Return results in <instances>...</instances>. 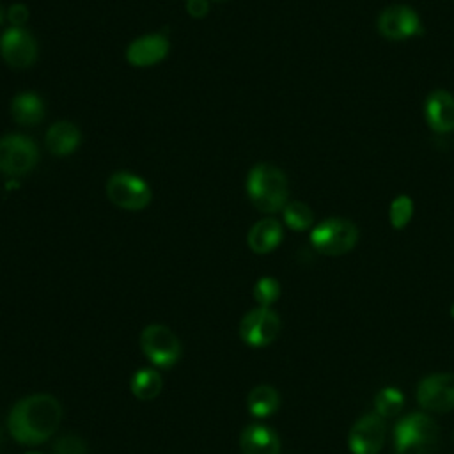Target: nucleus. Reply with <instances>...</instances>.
I'll return each mask as SVG.
<instances>
[{"label":"nucleus","mask_w":454,"mask_h":454,"mask_svg":"<svg viewBox=\"0 0 454 454\" xmlns=\"http://www.w3.org/2000/svg\"><path fill=\"white\" fill-rule=\"evenodd\" d=\"M62 406L50 394H32L20 399L7 419L11 436L23 445L46 442L60 426Z\"/></svg>","instance_id":"nucleus-1"},{"label":"nucleus","mask_w":454,"mask_h":454,"mask_svg":"<svg viewBox=\"0 0 454 454\" xmlns=\"http://www.w3.org/2000/svg\"><path fill=\"white\" fill-rule=\"evenodd\" d=\"M247 193L259 211H280L287 204L286 174L271 163H257L247 176Z\"/></svg>","instance_id":"nucleus-2"},{"label":"nucleus","mask_w":454,"mask_h":454,"mask_svg":"<svg viewBox=\"0 0 454 454\" xmlns=\"http://www.w3.org/2000/svg\"><path fill=\"white\" fill-rule=\"evenodd\" d=\"M356 239L358 229L346 218H328L310 234L312 247L325 255H342L356 245Z\"/></svg>","instance_id":"nucleus-3"},{"label":"nucleus","mask_w":454,"mask_h":454,"mask_svg":"<svg viewBox=\"0 0 454 454\" xmlns=\"http://www.w3.org/2000/svg\"><path fill=\"white\" fill-rule=\"evenodd\" d=\"M140 348L147 360L161 369L172 367L181 356L177 335L165 325H147L140 335Z\"/></svg>","instance_id":"nucleus-4"},{"label":"nucleus","mask_w":454,"mask_h":454,"mask_svg":"<svg viewBox=\"0 0 454 454\" xmlns=\"http://www.w3.org/2000/svg\"><path fill=\"white\" fill-rule=\"evenodd\" d=\"M106 197L121 209L140 211L151 200V188L131 172H115L106 181Z\"/></svg>","instance_id":"nucleus-5"},{"label":"nucleus","mask_w":454,"mask_h":454,"mask_svg":"<svg viewBox=\"0 0 454 454\" xmlns=\"http://www.w3.org/2000/svg\"><path fill=\"white\" fill-rule=\"evenodd\" d=\"M37 161L35 144L23 135H5L0 138V172L7 176L27 174Z\"/></svg>","instance_id":"nucleus-6"},{"label":"nucleus","mask_w":454,"mask_h":454,"mask_svg":"<svg viewBox=\"0 0 454 454\" xmlns=\"http://www.w3.org/2000/svg\"><path fill=\"white\" fill-rule=\"evenodd\" d=\"M280 332V317L270 307H257L247 312L239 323V337L245 344L262 348L271 344Z\"/></svg>","instance_id":"nucleus-7"},{"label":"nucleus","mask_w":454,"mask_h":454,"mask_svg":"<svg viewBox=\"0 0 454 454\" xmlns=\"http://www.w3.org/2000/svg\"><path fill=\"white\" fill-rule=\"evenodd\" d=\"M417 401L429 411H450L454 408V374L440 372L424 378L417 387Z\"/></svg>","instance_id":"nucleus-8"},{"label":"nucleus","mask_w":454,"mask_h":454,"mask_svg":"<svg viewBox=\"0 0 454 454\" xmlns=\"http://www.w3.org/2000/svg\"><path fill=\"white\" fill-rule=\"evenodd\" d=\"M378 30L392 41L410 39L422 32L417 12L408 5H390L378 18Z\"/></svg>","instance_id":"nucleus-9"},{"label":"nucleus","mask_w":454,"mask_h":454,"mask_svg":"<svg viewBox=\"0 0 454 454\" xmlns=\"http://www.w3.org/2000/svg\"><path fill=\"white\" fill-rule=\"evenodd\" d=\"M385 442V424L378 413L360 417L349 431V450L353 454H378Z\"/></svg>","instance_id":"nucleus-10"},{"label":"nucleus","mask_w":454,"mask_h":454,"mask_svg":"<svg viewBox=\"0 0 454 454\" xmlns=\"http://www.w3.org/2000/svg\"><path fill=\"white\" fill-rule=\"evenodd\" d=\"M0 53L9 66L28 67L37 57V44L25 28L11 27L0 37Z\"/></svg>","instance_id":"nucleus-11"},{"label":"nucleus","mask_w":454,"mask_h":454,"mask_svg":"<svg viewBox=\"0 0 454 454\" xmlns=\"http://www.w3.org/2000/svg\"><path fill=\"white\" fill-rule=\"evenodd\" d=\"M168 48L170 44L165 35L147 34L129 43L126 50V59L131 66H137V67L154 66L167 57Z\"/></svg>","instance_id":"nucleus-12"},{"label":"nucleus","mask_w":454,"mask_h":454,"mask_svg":"<svg viewBox=\"0 0 454 454\" xmlns=\"http://www.w3.org/2000/svg\"><path fill=\"white\" fill-rule=\"evenodd\" d=\"M426 121L436 133L454 129V96L447 90H433L424 103Z\"/></svg>","instance_id":"nucleus-13"},{"label":"nucleus","mask_w":454,"mask_h":454,"mask_svg":"<svg viewBox=\"0 0 454 454\" xmlns=\"http://www.w3.org/2000/svg\"><path fill=\"white\" fill-rule=\"evenodd\" d=\"M394 440H413L436 445L438 426L426 413H411L403 417L394 427Z\"/></svg>","instance_id":"nucleus-14"},{"label":"nucleus","mask_w":454,"mask_h":454,"mask_svg":"<svg viewBox=\"0 0 454 454\" xmlns=\"http://www.w3.org/2000/svg\"><path fill=\"white\" fill-rule=\"evenodd\" d=\"M239 447L243 454H278V434L264 424H248L239 436Z\"/></svg>","instance_id":"nucleus-15"},{"label":"nucleus","mask_w":454,"mask_h":454,"mask_svg":"<svg viewBox=\"0 0 454 454\" xmlns=\"http://www.w3.org/2000/svg\"><path fill=\"white\" fill-rule=\"evenodd\" d=\"M282 241V225L275 218H262L252 225L247 243L255 254H268Z\"/></svg>","instance_id":"nucleus-16"},{"label":"nucleus","mask_w":454,"mask_h":454,"mask_svg":"<svg viewBox=\"0 0 454 454\" xmlns=\"http://www.w3.org/2000/svg\"><path fill=\"white\" fill-rule=\"evenodd\" d=\"M80 144V129L69 121H57L46 133V147L55 156L71 154Z\"/></svg>","instance_id":"nucleus-17"},{"label":"nucleus","mask_w":454,"mask_h":454,"mask_svg":"<svg viewBox=\"0 0 454 454\" xmlns=\"http://www.w3.org/2000/svg\"><path fill=\"white\" fill-rule=\"evenodd\" d=\"M11 115L21 126L39 124L44 117L43 99L34 92H21L11 103Z\"/></svg>","instance_id":"nucleus-18"},{"label":"nucleus","mask_w":454,"mask_h":454,"mask_svg":"<svg viewBox=\"0 0 454 454\" xmlns=\"http://www.w3.org/2000/svg\"><path fill=\"white\" fill-rule=\"evenodd\" d=\"M278 392L270 385H257L248 392L247 406L254 417H270L278 410Z\"/></svg>","instance_id":"nucleus-19"},{"label":"nucleus","mask_w":454,"mask_h":454,"mask_svg":"<svg viewBox=\"0 0 454 454\" xmlns=\"http://www.w3.org/2000/svg\"><path fill=\"white\" fill-rule=\"evenodd\" d=\"M161 387H163V381H161L160 372L156 369H149V367L138 369L131 376V383H129L131 394L142 401L154 399L161 392Z\"/></svg>","instance_id":"nucleus-20"},{"label":"nucleus","mask_w":454,"mask_h":454,"mask_svg":"<svg viewBox=\"0 0 454 454\" xmlns=\"http://www.w3.org/2000/svg\"><path fill=\"white\" fill-rule=\"evenodd\" d=\"M404 406V395L401 390L387 387L380 390L374 397V410L380 417H392L397 415Z\"/></svg>","instance_id":"nucleus-21"},{"label":"nucleus","mask_w":454,"mask_h":454,"mask_svg":"<svg viewBox=\"0 0 454 454\" xmlns=\"http://www.w3.org/2000/svg\"><path fill=\"white\" fill-rule=\"evenodd\" d=\"M284 220L293 231H305L314 222L312 209L303 202H287L284 206Z\"/></svg>","instance_id":"nucleus-22"},{"label":"nucleus","mask_w":454,"mask_h":454,"mask_svg":"<svg viewBox=\"0 0 454 454\" xmlns=\"http://www.w3.org/2000/svg\"><path fill=\"white\" fill-rule=\"evenodd\" d=\"M390 223L394 229H403L413 216V200L408 195H399L390 204Z\"/></svg>","instance_id":"nucleus-23"},{"label":"nucleus","mask_w":454,"mask_h":454,"mask_svg":"<svg viewBox=\"0 0 454 454\" xmlns=\"http://www.w3.org/2000/svg\"><path fill=\"white\" fill-rule=\"evenodd\" d=\"M280 296V284L273 277H262L254 286V298L259 307H270Z\"/></svg>","instance_id":"nucleus-24"},{"label":"nucleus","mask_w":454,"mask_h":454,"mask_svg":"<svg viewBox=\"0 0 454 454\" xmlns=\"http://www.w3.org/2000/svg\"><path fill=\"white\" fill-rule=\"evenodd\" d=\"M53 452L55 454H87V445L82 438L73 436V434H66V436H60L55 442Z\"/></svg>","instance_id":"nucleus-25"},{"label":"nucleus","mask_w":454,"mask_h":454,"mask_svg":"<svg viewBox=\"0 0 454 454\" xmlns=\"http://www.w3.org/2000/svg\"><path fill=\"white\" fill-rule=\"evenodd\" d=\"M434 445L413 442V440H395V454H433Z\"/></svg>","instance_id":"nucleus-26"},{"label":"nucleus","mask_w":454,"mask_h":454,"mask_svg":"<svg viewBox=\"0 0 454 454\" xmlns=\"http://www.w3.org/2000/svg\"><path fill=\"white\" fill-rule=\"evenodd\" d=\"M7 18L12 23V27H21L28 20V9L23 4H14L7 11Z\"/></svg>","instance_id":"nucleus-27"},{"label":"nucleus","mask_w":454,"mask_h":454,"mask_svg":"<svg viewBox=\"0 0 454 454\" xmlns=\"http://www.w3.org/2000/svg\"><path fill=\"white\" fill-rule=\"evenodd\" d=\"M207 0H186V12L193 18H202L207 14Z\"/></svg>","instance_id":"nucleus-28"},{"label":"nucleus","mask_w":454,"mask_h":454,"mask_svg":"<svg viewBox=\"0 0 454 454\" xmlns=\"http://www.w3.org/2000/svg\"><path fill=\"white\" fill-rule=\"evenodd\" d=\"M450 316H452V317H454V305H452V307H450Z\"/></svg>","instance_id":"nucleus-29"},{"label":"nucleus","mask_w":454,"mask_h":454,"mask_svg":"<svg viewBox=\"0 0 454 454\" xmlns=\"http://www.w3.org/2000/svg\"><path fill=\"white\" fill-rule=\"evenodd\" d=\"M27 454H41V452H27Z\"/></svg>","instance_id":"nucleus-30"},{"label":"nucleus","mask_w":454,"mask_h":454,"mask_svg":"<svg viewBox=\"0 0 454 454\" xmlns=\"http://www.w3.org/2000/svg\"><path fill=\"white\" fill-rule=\"evenodd\" d=\"M0 442H2V429H0Z\"/></svg>","instance_id":"nucleus-31"},{"label":"nucleus","mask_w":454,"mask_h":454,"mask_svg":"<svg viewBox=\"0 0 454 454\" xmlns=\"http://www.w3.org/2000/svg\"><path fill=\"white\" fill-rule=\"evenodd\" d=\"M0 18H2V12H0Z\"/></svg>","instance_id":"nucleus-32"}]
</instances>
